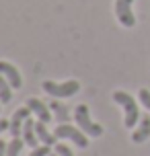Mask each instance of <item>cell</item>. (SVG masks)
Listing matches in <instances>:
<instances>
[{
  "mask_svg": "<svg viewBox=\"0 0 150 156\" xmlns=\"http://www.w3.org/2000/svg\"><path fill=\"white\" fill-rule=\"evenodd\" d=\"M113 101L121 105L123 111H126V119H123V125H126L127 129L130 127H134L138 123V119H140V111H138V103H136L134 97H130L127 93L123 90H117V93H113Z\"/></svg>",
  "mask_w": 150,
  "mask_h": 156,
  "instance_id": "obj_1",
  "label": "cell"
},
{
  "mask_svg": "<svg viewBox=\"0 0 150 156\" xmlns=\"http://www.w3.org/2000/svg\"><path fill=\"white\" fill-rule=\"evenodd\" d=\"M74 119H76V123H78L80 129L87 133V136H91V138H99L103 133V127L91 119L87 105H76V107H74Z\"/></svg>",
  "mask_w": 150,
  "mask_h": 156,
  "instance_id": "obj_2",
  "label": "cell"
},
{
  "mask_svg": "<svg viewBox=\"0 0 150 156\" xmlns=\"http://www.w3.org/2000/svg\"><path fill=\"white\" fill-rule=\"evenodd\" d=\"M54 136L58 138V140H70V142H74L78 148H87V146H88L87 133L82 132L80 127H74V125H70V123H60L54 129Z\"/></svg>",
  "mask_w": 150,
  "mask_h": 156,
  "instance_id": "obj_3",
  "label": "cell"
},
{
  "mask_svg": "<svg viewBox=\"0 0 150 156\" xmlns=\"http://www.w3.org/2000/svg\"><path fill=\"white\" fill-rule=\"evenodd\" d=\"M41 88L45 90L52 97H72L80 90V82L78 80H66V82H52V80H45Z\"/></svg>",
  "mask_w": 150,
  "mask_h": 156,
  "instance_id": "obj_4",
  "label": "cell"
},
{
  "mask_svg": "<svg viewBox=\"0 0 150 156\" xmlns=\"http://www.w3.org/2000/svg\"><path fill=\"white\" fill-rule=\"evenodd\" d=\"M132 4H134V0H115V16L123 27H134L136 25Z\"/></svg>",
  "mask_w": 150,
  "mask_h": 156,
  "instance_id": "obj_5",
  "label": "cell"
},
{
  "mask_svg": "<svg viewBox=\"0 0 150 156\" xmlns=\"http://www.w3.org/2000/svg\"><path fill=\"white\" fill-rule=\"evenodd\" d=\"M29 113H31L29 107H21V109H16L15 113H12L10 127H8V132L12 133V138H21V136H23V125H25V121L29 119Z\"/></svg>",
  "mask_w": 150,
  "mask_h": 156,
  "instance_id": "obj_6",
  "label": "cell"
},
{
  "mask_svg": "<svg viewBox=\"0 0 150 156\" xmlns=\"http://www.w3.org/2000/svg\"><path fill=\"white\" fill-rule=\"evenodd\" d=\"M27 107L31 109V113L37 115L39 121H45V123L52 121V109H49V105L41 103L39 99H29V101H27Z\"/></svg>",
  "mask_w": 150,
  "mask_h": 156,
  "instance_id": "obj_7",
  "label": "cell"
},
{
  "mask_svg": "<svg viewBox=\"0 0 150 156\" xmlns=\"http://www.w3.org/2000/svg\"><path fill=\"white\" fill-rule=\"evenodd\" d=\"M0 74H2V76H4L8 82H10V86H12V88H21V84H23V78H21V72L16 70L12 64L0 62Z\"/></svg>",
  "mask_w": 150,
  "mask_h": 156,
  "instance_id": "obj_8",
  "label": "cell"
},
{
  "mask_svg": "<svg viewBox=\"0 0 150 156\" xmlns=\"http://www.w3.org/2000/svg\"><path fill=\"white\" fill-rule=\"evenodd\" d=\"M23 140H25V144L29 146V148H39L37 144H39V138H37V132H35V121H33L31 117L25 121V125H23Z\"/></svg>",
  "mask_w": 150,
  "mask_h": 156,
  "instance_id": "obj_9",
  "label": "cell"
},
{
  "mask_svg": "<svg viewBox=\"0 0 150 156\" xmlns=\"http://www.w3.org/2000/svg\"><path fill=\"white\" fill-rule=\"evenodd\" d=\"M150 138V117L148 115H142L140 117V125L134 129V133H132V142H136V144H142L144 140H148Z\"/></svg>",
  "mask_w": 150,
  "mask_h": 156,
  "instance_id": "obj_10",
  "label": "cell"
},
{
  "mask_svg": "<svg viewBox=\"0 0 150 156\" xmlns=\"http://www.w3.org/2000/svg\"><path fill=\"white\" fill-rule=\"evenodd\" d=\"M35 132H37V138H39L41 144H45V146H55V138L54 133L48 129V125H45V121H35Z\"/></svg>",
  "mask_w": 150,
  "mask_h": 156,
  "instance_id": "obj_11",
  "label": "cell"
},
{
  "mask_svg": "<svg viewBox=\"0 0 150 156\" xmlns=\"http://www.w3.org/2000/svg\"><path fill=\"white\" fill-rule=\"evenodd\" d=\"M49 109L54 111L55 119H58L60 123H68V121H70V113H68V109L64 107L62 103H58V101H52V103H49Z\"/></svg>",
  "mask_w": 150,
  "mask_h": 156,
  "instance_id": "obj_12",
  "label": "cell"
},
{
  "mask_svg": "<svg viewBox=\"0 0 150 156\" xmlns=\"http://www.w3.org/2000/svg\"><path fill=\"white\" fill-rule=\"evenodd\" d=\"M10 99H12V86L0 74V103H10Z\"/></svg>",
  "mask_w": 150,
  "mask_h": 156,
  "instance_id": "obj_13",
  "label": "cell"
},
{
  "mask_svg": "<svg viewBox=\"0 0 150 156\" xmlns=\"http://www.w3.org/2000/svg\"><path fill=\"white\" fill-rule=\"evenodd\" d=\"M23 144H25L23 138H12L10 144H8V148H6V156H19L21 150H23Z\"/></svg>",
  "mask_w": 150,
  "mask_h": 156,
  "instance_id": "obj_14",
  "label": "cell"
},
{
  "mask_svg": "<svg viewBox=\"0 0 150 156\" xmlns=\"http://www.w3.org/2000/svg\"><path fill=\"white\" fill-rule=\"evenodd\" d=\"M138 99H140V103H142L144 107L150 111V90H146V88H140V90H138Z\"/></svg>",
  "mask_w": 150,
  "mask_h": 156,
  "instance_id": "obj_15",
  "label": "cell"
},
{
  "mask_svg": "<svg viewBox=\"0 0 150 156\" xmlns=\"http://www.w3.org/2000/svg\"><path fill=\"white\" fill-rule=\"evenodd\" d=\"M55 154H58V156H74V154H72V150L68 148L66 144H62V142L55 144Z\"/></svg>",
  "mask_w": 150,
  "mask_h": 156,
  "instance_id": "obj_16",
  "label": "cell"
},
{
  "mask_svg": "<svg viewBox=\"0 0 150 156\" xmlns=\"http://www.w3.org/2000/svg\"><path fill=\"white\" fill-rule=\"evenodd\" d=\"M49 148H52V146H45V144H43L39 148H33L29 156H49Z\"/></svg>",
  "mask_w": 150,
  "mask_h": 156,
  "instance_id": "obj_17",
  "label": "cell"
},
{
  "mask_svg": "<svg viewBox=\"0 0 150 156\" xmlns=\"http://www.w3.org/2000/svg\"><path fill=\"white\" fill-rule=\"evenodd\" d=\"M8 127H10V121H6V119H0V133L6 132Z\"/></svg>",
  "mask_w": 150,
  "mask_h": 156,
  "instance_id": "obj_18",
  "label": "cell"
},
{
  "mask_svg": "<svg viewBox=\"0 0 150 156\" xmlns=\"http://www.w3.org/2000/svg\"><path fill=\"white\" fill-rule=\"evenodd\" d=\"M6 148H8V144H4L0 140V156H6Z\"/></svg>",
  "mask_w": 150,
  "mask_h": 156,
  "instance_id": "obj_19",
  "label": "cell"
},
{
  "mask_svg": "<svg viewBox=\"0 0 150 156\" xmlns=\"http://www.w3.org/2000/svg\"><path fill=\"white\" fill-rule=\"evenodd\" d=\"M49 156H58V154H49Z\"/></svg>",
  "mask_w": 150,
  "mask_h": 156,
  "instance_id": "obj_20",
  "label": "cell"
}]
</instances>
